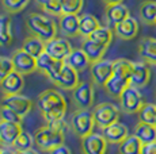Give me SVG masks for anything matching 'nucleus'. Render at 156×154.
Segmentation results:
<instances>
[{
	"label": "nucleus",
	"mask_w": 156,
	"mask_h": 154,
	"mask_svg": "<svg viewBox=\"0 0 156 154\" xmlns=\"http://www.w3.org/2000/svg\"><path fill=\"white\" fill-rule=\"evenodd\" d=\"M68 123L64 119L46 123L34 134V143L41 152H50L52 149L64 143Z\"/></svg>",
	"instance_id": "1"
},
{
	"label": "nucleus",
	"mask_w": 156,
	"mask_h": 154,
	"mask_svg": "<svg viewBox=\"0 0 156 154\" xmlns=\"http://www.w3.org/2000/svg\"><path fill=\"white\" fill-rule=\"evenodd\" d=\"M38 108L46 123L64 119L67 112V100L57 89H45L38 96Z\"/></svg>",
	"instance_id": "2"
},
{
	"label": "nucleus",
	"mask_w": 156,
	"mask_h": 154,
	"mask_svg": "<svg viewBox=\"0 0 156 154\" xmlns=\"http://www.w3.org/2000/svg\"><path fill=\"white\" fill-rule=\"evenodd\" d=\"M25 22L30 35H35L45 42L53 39L57 35L56 22L48 15H44L40 12H33L26 16Z\"/></svg>",
	"instance_id": "3"
},
{
	"label": "nucleus",
	"mask_w": 156,
	"mask_h": 154,
	"mask_svg": "<svg viewBox=\"0 0 156 154\" xmlns=\"http://www.w3.org/2000/svg\"><path fill=\"white\" fill-rule=\"evenodd\" d=\"M94 116L92 111L86 108H79L72 114L71 118V129L79 138H84L94 132Z\"/></svg>",
	"instance_id": "4"
},
{
	"label": "nucleus",
	"mask_w": 156,
	"mask_h": 154,
	"mask_svg": "<svg viewBox=\"0 0 156 154\" xmlns=\"http://www.w3.org/2000/svg\"><path fill=\"white\" fill-rule=\"evenodd\" d=\"M119 100V107L125 112V114H139L140 109L143 108L144 103V97L140 88H136L133 85H128L125 88V91L121 93V96L118 97Z\"/></svg>",
	"instance_id": "5"
},
{
	"label": "nucleus",
	"mask_w": 156,
	"mask_h": 154,
	"mask_svg": "<svg viewBox=\"0 0 156 154\" xmlns=\"http://www.w3.org/2000/svg\"><path fill=\"white\" fill-rule=\"evenodd\" d=\"M92 116H94L95 126L105 129L110 124L118 122L119 108L112 103H101L92 109Z\"/></svg>",
	"instance_id": "6"
},
{
	"label": "nucleus",
	"mask_w": 156,
	"mask_h": 154,
	"mask_svg": "<svg viewBox=\"0 0 156 154\" xmlns=\"http://www.w3.org/2000/svg\"><path fill=\"white\" fill-rule=\"evenodd\" d=\"M72 102L76 109H90L94 104V87L88 81H80L77 87L72 91Z\"/></svg>",
	"instance_id": "7"
},
{
	"label": "nucleus",
	"mask_w": 156,
	"mask_h": 154,
	"mask_svg": "<svg viewBox=\"0 0 156 154\" xmlns=\"http://www.w3.org/2000/svg\"><path fill=\"white\" fill-rule=\"evenodd\" d=\"M72 50H73V47L67 38L55 37L53 39L45 42V52L58 61L67 60V57L71 54Z\"/></svg>",
	"instance_id": "8"
},
{
	"label": "nucleus",
	"mask_w": 156,
	"mask_h": 154,
	"mask_svg": "<svg viewBox=\"0 0 156 154\" xmlns=\"http://www.w3.org/2000/svg\"><path fill=\"white\" fill-rule=\"evenodd\" d=\"M11 60H12L14 70L22 73V75H29V73L37 70V58L29 54L27 52H25L22 47L12 53Z\"/></svg>",
	"instance_id": "9"
},
{
	"label": "nucleus",
	"mask_w": 156,
	"mask_h": 154,
	"mask_svg": "<svg viewBox=\"0 0 156 154\" xmlns=\"http://www.w3.org/2000/svg\"><path fill=\"white\" fill-rule=\"evenodd\" d=\"M2 104L7 105L11 109H14L16 114H19L22 118H25L27 114H30L33 108V102L31 99L22 93L16 95H3Z\"/></svg>",
	"instance_id": "10"
},
{
	"label": "nucleus",
	"mask_w": 156,
	"mask_h": 154,
	"mask_svg": "<svg viewBox=\"0 0 156 154\" xmlns=\"http://www.w3.org/2000/svg\"><path fill=\"white\" fill-rule=\"evenodd\" d=\"M53 84L62 91H73L79 84V72L71 68L68 64H64L58 75L53 80Z\"/></svg>",
	"instance_id": "11"
},
{
	"label": "nucleus",
	"mask_w": 156,
	"mask_h": 154,
	"mask_svg": "<svg viewBox=\"0 0 156 154\" xmlns=\"http://www.w3.org/2000/svg\"><path fill=\"white\" fill-rule=\"evenodd\" d=\"M90 73H91V79L95 84L99 85V87H105V84L113 76V61L99 60L91 62Z\"/></svg>",
	"instance_id": "12"
},
{
	"label": "nucleus",
	"mask_w": 156,
	"mask_h": 154,
	"mask_svg": "<svg viewBox=\"0 0 156 154\" xmlns=\"http://www.w3.org/2000/svg\"><path fill=\"white\" fill-rule=\"evenodd\" d=\"M65 61L55 60L52 55H49L46 52L42 53L40 57H37V70H40L42 75H45L50 81L56 79L61 68L64 66Z\"/></svg>",
	"instance_id": "13"
},
{
	"label": "nucleus",
	"mask_w": 156,
	"mask_h": 154,
	"mask_svg": "<svg viewBox=\"0 0 156 154\" xmlns=\"http://www.w3.org/2000/svg\"><path fill=\"white\" fill-rule=\"evenodd\" d=\"M107 141L102 134L91 132L82 138V153L83 154H106Z\"/></svg>",
	"instance_id": "14"
},
{
	"label": "nucleus",
	"mask_w": 156,
	"mask_h": 154,
	"mask_svg": "<svg viewBox=\"0 0 156 154\" xmlns=\"http://www.w3.org/2000/svg\"><path fill=\"white\" fill-rule=\"evenodd\" d=\"M22 131V123H14L0 119V145L5 147H12L14 142Z\"/></svg>",
	"instance_id": "15"
},
{
	"label": "nucleus",
	"mask_w": 156,
	"mask_h": 154,
	"mask_svg": "<svg viewBox=\"0 0 156 154\" xmlns=\"http://www.w3.org/2000/svg\"><path fill=\"white\" fill-rule=\"evenodd\" d=\"M25 87V79L23 75L16 70H12L8 76L0 81V91L3 95H16L20 93Z\"/></svg>",
	"instance_id": "16"
},
{
	"label": "nucleus",
	"mask_w": 156,
	"mask_h": 154,
	"mask_svg": "<svg viewBox=\"0 0 156 154\" xmlns=\"http://www.w3.org/2000/svg\"><path fill=\"white\" fill-rule=\"evenodd\" d=\"M151 80V70L147 62L144 61H137L133 62V69L130 73V85L136 88H143Z\"/></svg>",
	"instance_id": "17"
},
{
	"label": "nucleus",
	"mask_w": 156,
	"mask_h": 154,
	"mask_svg": "<svg viewBox=\"0 0 156 154\" xmlns=\"http://www.w3.org/2000/svg\"><path fill=\"white\" fill-rule=\"evenodd\" d=\"M58 30L62 37L73 38L79 35V15L62 14L58 16Z\"/></svg>",
	"instance_id": "18"
},
{
	"label": "nucleus",
	"mask_w": 156,
	"mask_h": 154,
	"mask_svg": "<svg viewBox=\"0 0 156 154\" xmlns=\"http://www.w3.org/2000/svg\"><path fill=\"white\" fill-rule=\"evenodd\" d=\"M102 135L107 141V143L119 145L129 135V130L124 123L115 122L110 124V126L105 127V129H102Z\"/></svg>",
	"instance_id": "19"
},
{
	"label": "nucleus",
	"mask_w": 156,
	"mask_h": 154,
	"mask_svg": "<svg viewBox=\"0 0 156 154\" xmlns=\"http://www.w3.org/2000/svg\"><path fill=\"white\" fill-rule=\"evenodd\" d=\"M114 34L122 41H130L139 34V22L134 18L129 16L114 27Z\"/></svg>",
	"instance_id": "20"
},
{
	"label": "nucleus",
	"mask_w": 156,
	"mask_h": 154,
	"mask_svg": "<svg viewBox=\"0 0 156 154\" xmlns=\"http://www.w3.org/2000/svg\"><path fill=\"white\" fill-rule=\"evenodd\" d=\"M129 8L125 4L119 3V4H112L106 5L105 10V18L107 20V26L109 27H115L118 23L129 18Z\"/></svg>",
	"instance_id": "21"
},
{
	"label": "nucleus",
	"mask_w": 156,
	"mask_h": 154,
	"mask_svg": "<svg viewBox=\"0 0 156 154\" xmlns=\"http://www.w3.org/2000/svg\"><path fill=\"white\" fill-rule=\"evenodd\" d=\"M130 85V81H129L128 77H124V76H119V75H114L109 79V81L105 84V89L109 96L114 97V99H118L121 96V93L125 91V88Z\"/></svg>",
	"instance_id": "22"
},
{
	"label": "nucleus",
	"mask_w": 156,
	"mask_h": 154,
	"mask_svg": "<svg viewBox=\"0 0 156 154\" xmlns=\"http://www.w3.org/2000/svg\"><path fill=\"white\" fill-rule=\"evenodd\" d=\"M65 64H68L71 68H73L77 72H84L87 68H90L91 65V61L88 60L87 54L83 52L82 47H75L71 52V54L67 57L65 60Z\"/></svg>",
	"instance_id": "23"
},
{
	"label": "nucleus",
	"mask_w": 156,
	"mask_h": 154,
	"mask_svg": "<svg viewBox=\"0 0 156 154\" xmlns=\"http://www.w3.org/2000/svg\"><path fill=\"white\" fill-rule=\"evenodd\" d=\"M82 49L87 54L88 60L91 62H95V61L103 60V55L106 54L107 46L94 42V41H91L88 37H87V38H83L82 39Z\"/></svg>",
	"instance_id": "24"
},
{
	"label": "nucleus",
	"mask_w": 156,
	"mask_h": 154,
	"mask_svg": "<svg viewBox=\"0 0 156 154\" xmlns=\"http://www.w3.org/2000/svg\"><path fill=\"white\" fill-rule=\"evenodd\" d=\"M139 55L147 64L156 65V38L147 37L139 43Z\"/></svg>",
	"instance_id": "25"
},
{
	"label": "nucleus",
	"mask_w": 156,
	"mask_h": 154,
	"mask_svg": "<svg viewBox=\"0 0 156 154\" xmlns=\"http://www.w3.org/2000/svg\"><path fill=\"white\" fill-rule=\"evenodd\" d=\"M134 135L141 141L143 145L145 143H151V142L156 141V126L149 123H144L139 122L134 127Z\"/></svg>",
	"instance_id": "26"
},
{
	"label": "nucleus",
	"mask_w": 156,
	"mask_h": 154,
	"mask_svg": "<svg viewBox=\"0 0 156 154\" xmlns=\"http://www.w3.org/2000/svg\"><path fill=\"white\" fill-rule=\"evenodd\" d=\"M98 27H101L99 20L91 14H84L79 16V35L83 38H87L92 34Z\"/></svg>",
	"instance_id": "27"
},
{
	"label": "nucleus",
	"mask_w": 156,
	"mask_h": 154,
	"mask_svg": "<svg viewBox=\"0 0 156 154\" xmlns=\"http://www.w3.org/2000/svg\"><path fill=\"white\" fill-rule=\"evenodd\" d=\"M143 143L136 135H128L118 145V154H141Z\"/></svg>",
	"instance_id": "28"
},
{
	"label": "nucleus",
	"mask_w": 156,
	"mask_h": 154,
	"mask_svg": "<svg viewBox=\"0 0 156 154\" xmlns=\"http://www.w3.org/2000/svg\"><path fill=\"white\" fill-rule=\"evenodd\" d=\"M22 49L31 54L33 57H40L42 53H45V41L35 35H29L22 43Z\"/></svg>",
	"instance_id": "29"
},
{
	"label": "nucleus",
	"mask_w": 156,
	"mask_h": 154,
	"mask_svg": "<svg viewBox=\"0 0 156 154\" xmlns=\"http://www.w3.org/2000/svg\"><path fill=\"white\" fill-rule=\"evenodd\" d=\"M12 42V20L8 15H0V46H10Z\"/></svg>",
	"instance_id": "30"
},
{
	"label": "nucleus",
	"mask_w": 156,
	"mask_h": 154,
	"mask_svg": "<svg viewBox=\"0 0 156 154\" xmlns=\"http://www.w3.org/2000/svg\"><path fill=\"white\" fill-rule=\"evenodd\" d=\"M140 18L145 25H155L156 23V2L145 0L140 4Z\"/></svg>",
	"instance_id": "31"
},
{
	"label": "nucleus",
	"mask_w": 156,
	"mask_h": 154,
	"mask_svg": "<svg viewBox=\"0 0 156 154\" xmlns=\"http://www.w3.org/2000/svg\"><path fill=\"white\" fill-rule=\"evenodd\" d=\"M113 35H114V31L112 30V27H109V26H101L88 38L91 41H94V42L109 47L113 41Z\"/></svg>",
	"instance_id": "32"
},
{
	"label": "nucleus",
	"mask_w": 156,
	"mask_h": 154,
	"mask_svg": "<svg viewBox=\"0 0 156 154\" xmlns=\"http://www.w3.org/2000/svg\"><path fill=\"white\" fill-rule=\"evenodd\" d=\"M132 69H133V62L126 60V58H118V60L113 61V73L114 75L128 77V79L130 80Z\"/></svg>",
	"instance_id": "33"
},
{
	"label": "nucleus",
	"mask_w": 156,
	"mask_h": 154,
	"mask_svg": "<svg viewBox=\"0 0 156 154\" xmlns=\"http://www.w3.org/2000/svg\"><path fill=\"white\" fill-rule=\"evenodd\" d=\"M30 0H0V4L3 5L7 14H18L23 11L29 5Z\"/></svg>",
	"instance_id": "34"
},
{
	"label": "nucleus",
	"mask_w": 156,
	"mask_h": 154,
	"mask_svg": "<svg viewBox=\"0 0 156 154\" xmlns=\"http://www.w3.org/2000/svg\"><path fill=\"white\" fill-rule=\"evenodd\" d=\"M33 145H34V135H30V132L23 130L19 134V137L16 138V141L14 142V149L15 152H20V150H27L33 149Z\"/></svg>",
	"instance_id": "35"
},
{
	"label": "nucleus",
	"mask_w": 156,
	"mask_h": 154,
	"mask_svg": "<svg viewBox=\"0 0 156 154\" xmlns=\"http://www.w3.org/2000/svg\"><path fill=\"white\" fill-rule=\"evenodd\" d=\"M61 2L62 14H75L79 15V12L83 8L84 0H60Z\"/></svg>",
	"instance_id": "36"
},
{
	"label": "nucleus",
	"mask_w": 156,
	"mask_h": 154,
	"mask_svg": "<svg viewBox=\"0 0 156 154\" xmlns=\"http://www.w3.org/2000/svg\"><path fill=\"white\" fill-rule=\"evenodd\" d=\"M155 111H156V104H144L143 108L140 109L139 112V119L140 122H144V123H149V124H154V120H155ZM155 126V124H154Z\"/></svg>",
	"instance_id": "37"
},
{
	"label": "nucleus",
	"mask_w": 156,
	"mask_h": 154,
	"mask_svg": "<svg viewBox=\"0 0 156 154\" xmlns=\"http://www.w3.org/2000/svg\"><path fill=\"white\" fill-rule=\"evenodd\" d=\"M0 119L2 120H7V122H14V123H22L23 118L19 114L11 109L7 105L0 104Z\"/></svg>",
	"instance_id": "38"
},
{
	"label": "nucleus",
	"mask_w": 156,
	"mask_h": 154,
	"mask_svg": "<svg viewBox=\"0 0 156 154\" xmlns=\"http://www.w3.org/2000/svg\"><path fill=\"white\" fill-rule=\"evenodd\" d=\"M41 8H42L45 12H46L48 15H50V16H60V15H62L61 2H60V0H50V2H48L46 4H44Z\"/></svg>",
	"instance_id": "39"
},
{
	"label": "nucleus",
	"mask_w": 156,
	"mask_h": 154,
	"mask_svg": "<svg viewBox=\"0 0 156 154\" xmlns=\"http://www.w3.org/2000/svg\"><path fill=\"white\" fill-rule=\"evenodd\" d=\"M14 70V65L11 57H5V55H0V81L8 76Z\"/></svg>",
	"instance_id": "40"
},
{
	"label": "nucleus",
	"mask_w": 156,
	"mask_h": 154,
	"mask_svg": "<svg viewBox=\"0 0 156 154\" xmlns=\"http://www.w3.org/2000/svg\"><path fill=\"white\" fill-rule=\"evenodd\" d=\"M48 153H49V154H72L71 149L68 146H65L64 143L60 145V146H57V147H55V149H52L50 152H48Z\"/></svg>",
	"instance_id": "41"
},
{
	"label": "nucleus",
	"mask_w": 156,
	"mask_h": 154,
	"mask_svg": "<svg viewBox=\"0 0 156 154\" xmlns=\"http://www.w3.org/2000/svg\"><path fill=\"white\" fill-rule=\"evenodd\" d=\"M141 154H156V141L151 142V143L143 145Z\"/></svg>",
	"instance_id": "42"
},
{
	"label": "nucleus",
	"mask_w": 156,
	"mask_h": 154,
	"mask_svg": "<svg viewBox=\"0 0 156 154\" xmlns=\"http://www.w3.org/2000/svg\"><path fill=\"white\" fill-rule=\"evenodd\" d=\"M16 154H40L37 150L34 149H27V150H20V152H16Z\"/></svg>",
	"instance_id": "43"
},
{
	"label": "nucleus",
	"mask_w": 156,
	"mask_h": 154,
	"mask_svg": "<svg viewBox=\"0 0 156 154\" xmlns=\"http://www.w3.org/2000/svg\"><path fill=\"white\" fill-rule=\"evenodd\" d=\"M102 2L106 5H112V4H119V3H122L124 0H102Z\"/></svg>",
	"instance_id": "44"
},
{
	"label": "nucleus",
	"mask_w": 156,
	"mask_h": 154,
	"mask_svg": "<svg viewBox=\"0 0 156 154\" xmlns=\"http://www.w3.org/2000/svg\"><path fill=\"white\" fill-rule=\"evenodd\" d=\"M0 154H16V152H12V150L10 149V147L3 146V147H2V152H0Z\"/></svg>",
	"instance_id": "45"
},
{
	"label": "nucleus",
	"mask_w": 156,
	"mask_h": 154,
	"mask_svg": "<svg viewBox=\"0 0 156 154\" xmlns=\"http://www.w3.org/2000/svg\"><path fill=\"white\" fill-rule=\"evenodd\" d=\"M35 2H37V4L40 5V7H42L44 4H46L48 2H50V0H35Z\"/></svg>",
	"instance_id": "46"
},
{
	"label": "nucleus",
	"mask_w": 156,
	"mask_h": 154,
	"mask_svg": "<svg viewBox=\"0 0 156 154\" xmlns=\"http://www.w3.org/2000/svg\"><path fill=\"white\" fill-rule=\"evenodd\" d=\"M154 124L156 126V111H155V120H154Z\"/></svg>",
	"instance_id": "47"
},
{
	"label": "nucleus",
	"mask_w": 156,
	"mask_h": 154,
	"mask_svg": "<svg viewBox=\"0 0 156 154\" xmlns=\"http://www.w3.org/2000/svg\"><path fill=\"white\" fill-rule=\"evenodd\" d=\"M0 152H2V147H0Z\"/></svg>",
	"instance_id": "48"
},
{
	"label": "nucleus",
	"mask_w": 156,
	"mask_h": 154,
	"mask_svg": "<svg viewBox=\"0 0 156 154\" xmlns=\"http://www.w3.org/2000/svg\"><path fill=\"white\" fill-rule=\"evenodd\" d=\"M155 99H156V95H155Z\"/></svg>",
	"instance_id": "49"
},
{
	"label": "nucleus",
	"mask_w": 156,
	"mask_h": 154,
	"mask_svg": "<svg viewBox=\"0 0 156 154\" xmlns=\"http://www.w3.org/2000/svg\"><path fill=\"white\" fill-rule=\"evenodd\" d=\"M155 26H156V23H155Z\"/></svg>",
	"instance_id": "50"
}]
</instances>
